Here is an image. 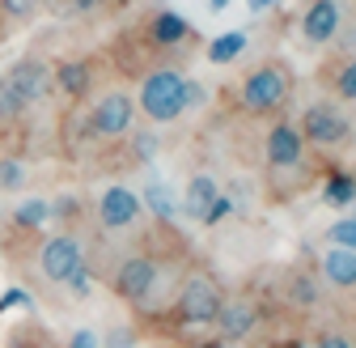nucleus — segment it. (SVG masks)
Instances as JSON below:
<instances>
[{
    "label": "nucleus",
    "mask_w": 356,
    "mask_h": 348,
    "mask_svg": "<svg viewBox=\"0 0 356 348\" xmlns=\"http://www.w3.org/2000/svg\"><path fill=\"white\" fill-rule=\"evenodd\" d=\"M51 90V68L42 60H22L0 77V119H13Z\"/></svg>",
    "instance_id": "nucleus-1"
},
{
    "label": "nucleus",
    "mask_w": 356,
    "mask_h": 348,
    "mask_svg": "<svg viewBox=\"0 0 356 348\" xmlns=\"http://www.w3.org/2000/svg\"><path fill=\"white\" fill-rule=\"evenodd\" d=\"M140 106H145V115H149V119H157V123L178 119V115L187 111V98H183V77L170 72V68H161V72L145 77V85H140Z\"/></svg>",
    "instance_id": "nucleus-2"
},
{
    "label": "nucleus",
    "mask_w": 356,
    "mask_h": 348,
    "mask_svg": "<svg viewBox=\"0 0 356 348\" xmlns=\"http://www.w3.org/2000/svg\"><path fill=\"white\" fill-rule=\"evenodd\" d=\"M301 141H309V145H318V149H335V145H343L348 141V132H352V123H348V115H339L335 106H309L305 111V119H301Z\"/></svg>",
    "instance_id": "nucleus-3"
},
{
    "label": "nucleus",
    "mask_w": 356,
    "mask_h": 348,
    "mask_svg": "<svg viewBox=\"0 0 356 348\" xmlns=\"http://www.w3.org/2000/svg\"><path fill=\"white\" fill-rule=\"evenodd\" d=\"M284 98H289V77H284L280 68H259V72H250L246 85H242V106L254 111V115L276 111Z\"/></svg>",
    "instance_id": "nucleus-4"
},
{
    "label": "nucleus",
    "mask_w": 356,
    "mask_h": 348,
    "mask_svg": "<svg viewBox=\"0 0 356 348\" xmlns=\"http://www.w3.org/2000/svg\"><path fill=\"white\" fill-rule=\"evenodd\" d=\"M220 301H225V297H220L216 280L191 276L183 285V297H178V319H183V323H212L216 310H220Z\"/></svg>",
    "instance_id": "nucleus-5"
},
{
    "label": "nucleus",
    "mask_w": 356,
    "mask_h": 348,
    "mask_svg": "<svg viewBox=\"0 0 356 348\" xmlns=\"http://www.w3.org/2000/svg\"><path fill=\"white\" fill-rule=\"evenodd\" d=\"M225 200H220V191H216V179H208V174H195V179L187 183V191H183V216H191V221H200V226H212L216 216H225Z\"/></svg>",
    "instance_id": "nucleus-6"
},
{
    "label": "nucleus",
    "mask_w": 356,
    "mask_h": 348,
    "mask_svg": "<svg viewBox=\"0 0 356 348\" xmlns=\"http://www.w3.org/2000/svg\"><path fill=\"white\" fill-rule=\"evenodd\" d=\"M81 264H85V255H81L76 238H68V234L51 238L47 246H42V255H38V268H42V276H47V280H56V285H68V276H72Z\"/></svg>",
    "instance_id": "nucleus-7"
},
{
    "label": "nucleus",
    "mask_w": 356,
    "mask_h": 348,
    "mask_svg": "<svg viewBox=\"0 0 356 348\" xmlns=\"http://www.w3.org/2000/svg\"><path fill=\"white\" fill-rule=\"evenodd\" d=\"M131 115H136V106H131L127 94H106L98 106H94V119H89V127H94L98 136H123L131 127Z\"/></svg>",
    "instance_id": "nucleus-8"
},
{
    "label": "nucleus",
    "mask_w": 356,
    "mask_h": 348,
    "mask_svg": "<svg viewBox=\"0 0 356 348\" xmlns=\"http://www.w3.org/2000/svg\"><path fill=\"white\" fill-rule=\"evenodd\" d=\"M153 285H157V264H153L149 255H131L127 264L119 268V276H115V289H119V297H127V301L149 297Z\"/></svg>",
    "instance_id": "nucleus-9"
},
{
    "label": "nucleus",
    "mask_w": 356,
    "mask_h": 348,
    "mask_svg": "<svg viewBox=\"0 0 356 348\" xmlns=\"http://www.w3.org/2000/svg\"><path fill=\"white\" fill-rule=\"evenodd\" d=\"M98 216L106 230H123L140 216V196L127 191V187H106L102 191V204H98Z\"/></svg>",
    "instance_id": "nucleus-10"
},
{
    "label": "nucleus",
    "mask_w": 356,
    "mask_h": 348,
    "mask_svg": "<svg viewBox=\"0 0 356 348\" xmlns=\"http://www.w3.org/2000/svg\"><path fill=\"white\" fill-rule=\"evenodd\" d=\"M301 149H305V141H301V132H297L293 123H276L272 132H267V161H272L276 170L297 166L301 161Z\"/></svg>",
    "instance_id": "nucleus-11"
},
{
    "label": "nucleus",
    "mask_w": 356,
    "mask_h": 348,
    "mask_svg": "<svg viewBox=\"0 0 356 348\" xmlns=\"http://www.w3.org/2000/svg\"><path fill=\"white\" fill-rule=\"evenodd\" d=\"M335 30H339V5L335 0H314V5L305 9V17H301V34L309 42H331Z\"/></svg>",
    "instance_id": "nucleus-12"
},
{
    "label": "nucleus",
    "mask_w": 356,
    "mask_h": 348,
    "mask_svg": "<svg viewBox=\"0 0 356 348\" xmlns=\"http://www.w3.org/2000/svg\"><path fill=\"white\" fill-rule=\"evenodd\" d=\"M254 306H246V301H220V310H216V331L225 335V340H242L250 327H254Z\"/></svg>",
    "instance_id": "nucleus-13"
},
{
    "label": "nucleus",
    "mask_w": 356,
    "mask_h": 348,
    "mask_svg": "<svg viewBox=\"0 0 356 348\" xmlns=\"http://www.w3.org/2000/svg\"><path fill=\"white\" fill-rule=\"evenodd\" d=\"M323 272H327V280L331 285H339V289H356V251H331L327 259H323Z\"/></svg>",
    "instance_id": "nucleus-14"
},
{
    "label": "nucleus",
    "mask_w": 356,
    "mask_h": 348,
    "mask_svg": "<svg viewBox=\"0 0 356 348\" xmlns=\"http://www.w3.org/2000/svg\"><path fill=\"white\" fill-rule=\"evenodd\" d=\"M149 34H153V42H161V47H174V42H183V38L191 34V26H187L183 13H161V17L149 26Z\"/></svg>",
    "instance_id": "nucleus-15"
},
{
    "label": "nucleus",
    "mask_w": 356,
    "mask_h": 348,
    "mask_svg": "<svg viewBox=\"0 0 356 348\" xmlns=\"http://www.w3.org/2000/svg\"><path fill=\"white\" fill-rule=\"evenodd\" d=\"M51 81H60V90H64V94L81 98V94L89 90V68H85L81 60H68V64H64V68H60V72H56Z\"/></svg>",
    "instance_id": "nucleus-16"
},
{
    "label": "nucleus",
    "mask_w": 356,
    "mask_h": 348,
    "mask_svg": "<svg viewBox=\"0 0 356 348\" xmlns=\"http://www.w3.org/2000/svg\"><path fill=\"white\" fill-rule=\"evenodd\" d=\"M323 200H327L331 208H352V204H356V179H352V174H335V179H327Z\"/></svg>",
    "instance_id": "nucleus-17"
},
{
    "label": "nucleus",
    "mask_w": 356,
    "mask_h": 348,
    "mask_svg": "<svg viewBox=\"0 0 356 348\" xmlns=\"http://www.w3.org/2000/svg\"><path fill=\"white\" fill-rule=\"evenodd\" d=\"M242 47H246V34H220V38H212V47H208V60L212 64H229V60H238L242 56Z\"/></svg>",
    "instance_id": "nucleus-18"
},
{
    "label": "nucleus",
    "mask_w": 356,
    "mask_h": 348,
    "mask_svg": "<svg viewBox=\"0 0 356 348\" xmlns=\"http://www.w3.org/2000/svg\"><path fill=\"white\" fill-rule=\"evenodd\" d=\"M327 234H331V242H335L339 251H356V216H343V221H335Z\"/></svg>",
    "instance_id": "nucleus-19"
},
{
    "label": "nucleus",
    "mask_w": 356,
    "mask_h": 348,
    "mask_svg": "<svg viewBox=\"0 0 356 348\" xmlns=\"http://www.w3.org/2000/svg\"><path fill=\"white\" fill-rule=\"evenodd\" d=\"M38 221H47V200H30L17 208V226H38Z\"/></svg>",
    "instance_id": "nucleus-20"
},
{
    "label": "nucleus",
    "mask_w": 356,
    "mask_h": 348,
    "mask_svg": "<svg viewBox=\"0 0 356 348\" xmlns=\"http://www.w3.org/2000/svg\"><path fill=\"white\" fill-rule=\"evenodd\" d=\"M145 196H149V208H153L157 216H174V200H170V191H165L161 183H153Z\"/></svg>",
    "instance_id": "nucleus-21"
},
{
    "label": "nucleus",
    "mask_w": 356,
    "mask_h": 348,
    "mask_svg": "<svg viewBox=\"0 0 356 348\" xmlns=\"http://www.w3.org/2000/svg\"><path fill=\"white\" fill-rule=\"evenodd\" d=\"M335 90H339V98L356 102V60L343 64V72H339V81H335Z\"/></svg>",
    "instance_id": "nucleus-22"
},
{
    "label": "nucleus",
    "mask_w": 356,
    "mask_h": 348,
    "mask_svg": "<svg viewBox=\"0 0 356 348\" xmlns=\"http://www.w3.org/2000/svg\"><path fill=\"white\" fill-rule=\"evenodd\" d=\"M0 9H5L9 17H26V13L38 9V0H0Z\"/></svg>",
    "instance_id": "nucleus-23"
},
{
    "label": "nucleus",
    "mask_w": 356,
    "mask_h": 348,
    "mask_svg": "<svg viewBox=\"0 0 356 348\" xmlns=\"http://www.w3.org/2000/svg\"><path fill=\"white\" fill-rule=\"evenodd\" d=\"M293 293H297V297H293V301H297V306H309V301H314V297H318V293H314V285H309V280H301V276L293 280Z\"/></svg>",
    "instance_id": "nucleus-24"
},
{
    "label": "nucleus",
    "mask_w": 356,
    "mask_h": 348,
    "mask_svg": "<svg viewBox=\"0 0 356 348\" xmlns=\"http://www.w3.org/2000/svg\"><path fill=\"white\" fill-rule=\"evenodd\" d=\"M17 183H22V166L5 161V166H0V187H17Z\"/></svg>",
    "instance_id": "nucleus-25"
},
{
    "label": "nucleus",
    "mask_w": 356,
    "mask_h": 348,
    "mask_svg": "<svg viewBox=\"0 0 356 348\" xmlns=\"http://www.w3.org/2000/svg\"><path fill=\"white\" fill-rule=\"evenodd\" d=\"M68 285L76 289V297H85V293H89V272H85V264H81V268L68 276Z\"/></svg>",
    "instance_id": "nucleus-26"
},
{
    "label": "nucleus",
    "mask_w": 356,
    "mask_h": 348,
    "mask_svg": "<svg viewBox=\"0 0 356 348\" xmlns=\"http://www.w3.org/2000/svg\"><path fill=\"white\" fill-rule=\"evenodd\" d=\"M68 348H98V335H94V331H85V327H81V331H76V335L68 340Z\"/></svg>",
    "instance_id": "nucleus-27"
},
{
    "label": "nucleus",
    "mask_w": 356,
    "mask_h": 348,
    "mask_svg": "<svg viewBox=\"0 0 356 348\" xmlns=\"http://www.w3.org/2000/svg\"><path fill=\"white\" fill-rule=\"evenodd\" d=\"M153 149H157L153 136H140V141H136V153H140V157H153Z\"/></svg>",
    "instance_id": "nucleus-28"
},
{
    "label": "nucleus",
    "mask_w": 356,
    "mask_h": 348,
    "mask_svg": "<svg viewBox=\"0 0 356 348\" xmlns=\"http://www.w3.org/2000/svg\"><path fill=\"white\" fill-rule=\"evenodd\" d=\"M318 348H352V344H348L343 335H323V340H318Z\"/></svg>",
    "instance_id": "nucleus-29"
},
{
    "label": "nucleus",
    "mask_w": 356,
    "mask_h": 348,
    "mask_svg": "<svg viewBox=\"0 0 356 348\" xmlns=\"http://www.w3.org/2000/svg\"><path fill=\"white\" fill-rule=\"evenodd\" d=\"M208 5H212V13H225V9L234 5V0H208Z\"/></svg>",
    "instance_id": "nucleus-30"
},
{
    "label": "nucleus",
    "mask_w": 356,
    "mask_h": 348,
    "mask_svg": "<svg viewBox=\"0 0 356 348\" xmlns=\"http://www.w3.org/2000/svg\"><path fill=\"white\" fill-rule=\"evenodd\" d=\"M72 5H76L81 13H89V9H98V0H72Z\"/></svg>",
    "instance_id": "nucleus-31"
},
{
    "label": "nucleus",
    "mask_w": 356,
    "mask_h": 348,
    "mask_svg": "<svg viewBox=\"0 0 356 348\" xmlns=\"http://www.w3.org/2000/svg\"><path fill=\"white\" fill-rule=\"evenodd\" d=\"M267 5H272V0H250V13H263Z\"/></svg>",
    "instance_id": "nucleus-32"
},
{
    "label": "nucleus",
    "mask_w": 356,
    "mask_h": 348,
    "mask_svg": "<svg viewBox=\"0 0 356 348\" xmlns=\"http://www.w3.org/2000/svg\"><path fill=\"white\" fill-rule=\"evenodd\" d=\"M276 348H305V344H276Z\"/></svg>",
    "instance_id": "nucleus-33"
},
{
    "label": "nucleus",
    "mask_w": 356,
    "mask_h": 348,
    "mask_svg": "<svg viewBox=\"0 0 356 348\" xmlns=\"http://www.w3.org/2000/svg\"><path fill=\"white\" fill-rule=\"evenodd\" d=\"M204 348H220V344H204Z\"/></svg>",
    "instance_id": "nucleus-34"
},
{
    "label": "nucleus",
    "mask_w": 356,
    "mask_h": 348,
    "mask_svg": "<svg viewBox=\"0 0 356 348\" xmlns=\"http://www.w3.org/2000/svg\"><path fill=\"white\" fill-rule=\"evenodd\" d=\"M119 5H123V0H119Z\"/></svg>",
    "instance_id": "nucleus-35"
}]
</instances>
